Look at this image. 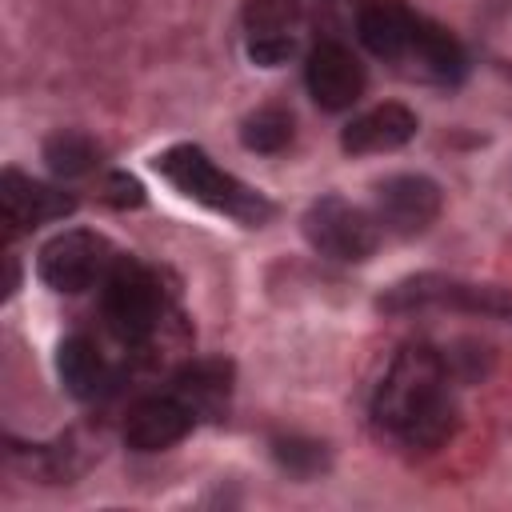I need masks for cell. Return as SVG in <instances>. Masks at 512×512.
<instances>
[{
  "label": "cell",
  "mask_w": 512,
  "mask_h": 512,
  "mask_svg": "<svg viewBox=\"0 0 512 512\" xmlns=\"http://www.w3.org/2000/svg\"><path fill=\"white\" fill-rule=\"evenodd\" d=\"M372 420L392 440L416 452H432L448 444L456 432V396L448 388V360L428 344L400 348L376 388Z\"/></svg>",
  "instance_id": "obj_1"
},
{
  "label": "cell",
  "mask_w": 512,
  "mask_h": 512,
  "mask_svg": "<svg viewBox=\"0 0 512 512\" xmlns=\"http://www.w3.org/2000/svg\"><path fill=\"white\" fill-rule=\"evenodd\" d=\"M156 172L188 200L212 208V212H224L248 228H260L268 216H272V204L248 188L244 180H236L232 172H224L204 148L196 144H172L156 156Z\"/></svg>",
  "instance_id": "obj_2"
},
{
  "label": "cell",
  "mask_w": 512,
  "mask_h": 512,
  "mask_svg": "<svg viewBox=\"0 0 512 512\" xmlns=\"http://www.w3.org/2000/svg\"><path fill=\"white\" fill-rule=\"evenodd\" d=\"M104 320L116 332V340L124 344H144L164 316V296H160V280L152 276V268L116 256V264L104 276Z\"/></svg>",
  "instance_id": "obj_3"
},
{
  "label": "cell",
  "mask_w": 512,
  "mask_h": 512,
  "mask_svg": "<svg viewBox=\"0 0 512 512\" xmlns=\"http://www.w3.org/2000/svg\"><path fill=\"white\" fill-rule=\"evenodd\" d=\"M300 228H304V240L324 260H336V264H360L380 244L376 216H368L364 208L348 204L344 196H320V200H312L304 208V216H300Z\"/></svg>",
  "instance_id": "obj_4"
},
{
  "label": "cell",
  "mask_w": 512,
  "mask_h": 512,
  "mask_svg": "<svg viewBox=\"0 0 512 512\" xmlns=\"http://www.w3.org/2000/svg\"><path fill=\"white\" fill-rule=\"evenodd\" d=\"M112 264H116L112 244L100 232H88V228L56 232L36 252V276L52 292H64V296H76V292H88L92 284H104Z\"/></svg>",
  "instance_id": "obj_5"
},
{
  "label": "cell",
  "mask_w": 512,
  "mask_h": 512,
  "mask_svg": "<svg viewBox=\"0 0 512 512\" xmlns=\"http://www.w3.org/2000/svg\"><path fill=\"white\" fill-rule=\"evenodd\" d=\"M384 312H412V308H456V312H476V316H500L512 320V292L492 288V284H468L452 276H412L388 288L380 296Z\"/></svg>",
  "instance_id": "obj_6"
},
{
  "label": "cell",
  "mask_w": 512,
  "mask_h": 512,
  "mask_svg": "<svg viewBox=\"0 0 512 512\" xmlns=\"http://www.w3.org/2000/svg\"><path fill=\"white\" fill-rule=\"evenodd\" d=\"M440 184L420 172H396L376 184V224L392 236H416L440 216Z\"/></svg>",
  "instance_id": "obj_7"
},
{
  "label": "cell",
  "mask_w": 512,
  "mask_h": 512,
  "mask_svg": "<svg viewBox=\"0 0 512 512\" xmlns=\"http://www.w3.org/2000/svg\"><path fill=\"white\" fill-rule=\"evenodd\" d=\"M244 48L260 68H276L300 48V8L296 0H248L244 8Z\"/></svg>",
  "instance_id": "obj_8"
},
{
  "label": "cell",
  "mask_w": 512,
  "mask_h": 512,
  "mask_svg": "<svg viewBox=\"0 0 512 512\" xmlns=\"http://www.w3.org/2000/svg\"><path fill=\"white\" fill-rule=\"evenodd\" d=\"M304 84H308V96L324 112H344V108H352L364 96V68H360V60L344 44L320 40L308 52Z\"/></svg>",
  "instance_id": "obj_9"
},
{
  "label": "cell",
  "mask_w": 512,
  "mask_h": 512,
  "mask_svg": "<svg viewBox=\"0 0 512 512\" xmlns=\"http://www.w3.org/2000/svg\"><path fill=\"white\" fill-rule=\"evenodd\" d=\"M420 24H424V16L412 12L404 0H364L360 12H356L360 44L372 56H380L384 64H392L396 72L404 64V56L412 52Z\"/></svg>",
  "instance_id": "obj_10"
},
{
  "label": "cell",
  "mask_w": 512,
  "mask_h": 512,
  "mask_svg": "<svg viewBox=\"0 0 512 512\" xmlns=\"http://www.w3.org/2000/svg\"><path fill=\"white\" fill-rule=\"evenodd\" d=\"M76 208V200L52 184H40L16 168H4L0 176V212H4V228L8 236H20L28 228H40L48 220H60Z\"/></svg>",
  "instance_id": "obj_11"
},
{
  "label": "cell",
  "mask_w": 512,
  "mask_h": 512,
  "mask_svg": "<svg viewBox=\"0 0 512 512\" xmlns=\"http://www.w3.org/2000/svg\"><path fill=\"white\" fill-rule=\"evenodd\" d=\"M196 424V412L176 396H144L132 404L128 420H124V444L136 452H164L172 444H180Z\"/></svg>",
  "instance_id": "obj_12"
},
{
  "label": "cell",
  "mask_w": 512,
  "mask_h": 512,
  "mask_svg": "<svg viewBox=\"0 0 512 512\" xmlns=\"http://www.w3.org/2000/svg\"><path fill=\"white\" fill-rule=\"evenodd\" d=\"M420 120L404 104H376L360 116H352L340 132V148L348 156H376V152H396L416 136Z\"/></svg>",
  "instance_id": "obj_13"
},
{
  "label": "cell",
  "mask_w": 512,
  "mask_h": 512,
  "mask_svg": "<svg viewBox=\"0 0 512 512\" xmlns=\"http://www.w3.org/2000/svg\"><path fill=\"white\" fill-rule=\"evenodd\" d=\"M56 372H60V384H64L76 400H100V396H108L112 384H116L108 360L100 356V348H96L88 336H68V340H60V348H56Z\"/></svg>",
  "instance_id": "obj_14"
},
{
  "label": "cell",
  "mask_w": 512,
  "mask_h": 512,
  "mask_svg": "<svg viewBox=\"0 0 512 512\" xmlns=\"http://www.w3.org/2000/svg\"><path fill=\"white\" fill-rule=\"evenodd\" d=\"M228 388H232L228 384V364H220V360H196L172 384V392L196 412V420L224 412L228 408Z\"/></svg>",
  "instance_id": "obj_15"
},
{
  "label": "cell",
  "mask_w": 512,
  "mask_h": 512,
  "mask_svg": "<svg viewBox=\"0 0 512 512\" xmlns=\"http://www.w3.org/2000/svg\"><path fill=\"white\" fill-rule=\"evenodd\" d=\"M100 156H104V148L88 132H76V128H60L44 140V164L60 180H76V176L96 172Z\"/></svg>",
  "instance_id": "obj_16"
},
{
  "label": "cell",
  "mask_w": 512,
  "mask_h": 512,
  "mask_svg": "<svg viewBox=\"0 0 512 512\" xmlns=\"http://www.w3.org/2000/svg\"><path fill=\"white\" fill-rule=\"evenodd\" d=\"M240 140L248 152H280L292 140V112L280 104H264L240 124Z\"/></svg>",
  "instance_id": "obj_17"
},
{
  "label": "cell",
  "mask_w": 512,
  "mask_h": 512,
  "mask_svg": "<svg viewBox=\"0 0 512 512\" xmlns=\"http://www.w3.org/2000/svg\"><path fill=\"white\" fill-rule=\"evenodd\" d=\"M480 44L500 72H512V0H492L480 20Z\"/></svg>",
  "instance_id": "obj_18"
},
{
  "label": "cell",
  "mask_w": 512,
  "mask_h": 512,
  "mask_svg": "<svg viewBox=\"0 0 512 512\" xmlns=\"http://www.w3.org/2000/svg\"><path fill=\"white\" fill-rule=\"evenodd\" d=\"M272 456L280 460V468H288L292 476H316L328 464V452L320 440H304V436H280L272 440Z\"/></svg>",
  "instance_id": "obj_19"
},
{
  "label": "cell",
  "mask_w": 512,
  "mask_h": 512,
  "mask_svg": "<svg viewBox=\"0 0 512 512\" xmlns=\"http://www.w3.org/2000/svg\"><path fill=\"white\" fill-rule=\"evenodd\" d=\"M104 196H108L112 204H140V200H144V188H140L132 176H120V172H116V176L104 180Z\"/></svg>",
  "instance_id": "obj_20"
}]
</instances>
